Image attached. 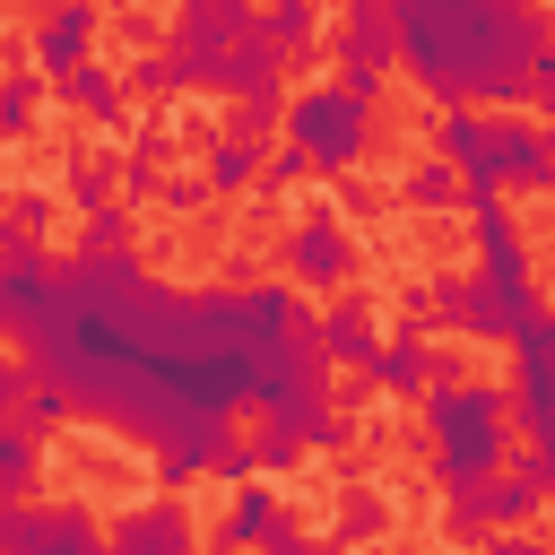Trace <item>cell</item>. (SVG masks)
Here are the masks:
<instances>
[{"label":"cell","mask_w":555,"mask_h":555,"mask_svg":"<svg viewBox=\"0 0 555 555\" xmlns=\"http://www.w3.org/2000/svg\"><path fill=\"white\" fill-rule=\"evenodd\" d=\"M399 69L434 95V113H512L529 104V69L555 52V17L520 0H390Z\"/></svg>","instance_id":"6da1fadb"},{"label":"cell","mask_w":555,"mask_h":555,"mask_svg":"<svg viewBox=\"0 0 555 555\" xmlns=\"http://www.w3.org/2000/svg\"><path fill=\"white\" fill-rule=\"evenodd\" d=\"M434 156L460 182L486 191H555V121H520V113H434Z\"/></svg>","instance_id":"7a4b0ae2"},{"label":"cell","mask_w":555,"mask_h":555,"mask_svg":"<svg viewBox=\"0 0 555 555\" xmlns=\"http://www.w3.org/2000/svg\"><path fill=\"white\" fill-rule=\"evenodd\" d=\"M425 442H434V486L442 494H477L494 486L503 451H512V390L503 382H460V390H425Z\"/></svg>","instance_id":"3957f363"},{"label":"cell","mask_w":555,"mask_h":555,"mask_svg":"<svg viewBox=\"0 0 555 555\" xmlns=\"http://www.w3.org/2000/svg\"><path fill=\"white\" fill-rule=\"evenodd\" d=\"M173 69H182V87H208V95H260V87H278V61L260 52V17L243 9V0H191L182 17H173Z\"/></svg>","instance_id":"277c9868"},{"label":"cell","mask_w":555,"mask_h":555,"mask_svg":"<svg viewBox=\"0 0 555 555\" xmlns=\"http://www.w3.org/2000/svg\"><path fill=\"white\" fill-rule=\"evenodd\" d=\"M286 147H295L312 173L347 182V173L364 165V147H373V104H356L338 78H321V87L286 95Z\"/></svg>","instance_id":"5b68a950"},{"label":"cell","mask_w":555,"mask_h":555,"mask_svg":"<svg viewBox=\"0 0 555 555\" xmlns=\"http://www.w3.org/2000/svg\"><path fill=\"white\" fill-rule=\"evenodd\" d=\"M330 61H338V87L356 104L382 95V78L399 69V26H390V0H347V17L330 26Z\"/></svg>","instance_id":"8992f818"},{"label":"cell","mask_w":555,"mask_h":555,"mask_svg":"<svg viewBox=\"0 0 555 555\" xmlns=\"http://www.w3.org/2000/svg\"><path fill=\"white\" fill-rule=\"evenodd\" d=\"M278 260H286L295 286H312V295H347V278H356V234H347V217H338L330 199H312V208L278 234Z\"/></svg>","instance_id":"52a82bcc"},{"label":"cell","mask_w":555,"mask_h":555,"mask_svg":"<svg viewBox=\"0 0 555 555\" xmlns=\"http://www.w3.org/2000/svg\"><path fill=\"white\" fill-rule=\"evenodd\" d=\"M538 321H546V295H538V278H529V269H468V312H460V338L520 347Z\"/></svg>","instance_id":"ba28073f"},{"label":"cell","mask_w":555,"mask_h":555,"mask_svg":"<svg viewBox=\"0 0 555 555\" xmlns=\"http://www.w3.org/2000/svg\"><path fill=\"white\" fill-rule=\"evenodd\" d=\"M95 35H104V9H87V0L43 9V17H35V78H43V87H69V78L95 61Z\"/></svg>","instance_id":"9c48e42d"},{"label":"cell","mask_w":555,"mask_h":555,"mask_svg":"<svg viewBox=\"0 0 555 555\" xmlns=\"http://www.w3.org/2000/svg\"><path fill=\"white\" fill-rule=\"evenodd\" d=\"M512 416L529 425V442H555V312L512 347Z\"/></svg>","instance_id":"30bf717a"},{"label":"cell","mask_w":555,"mask_h":555,"mask_svg":"<svg viewBox=\"0 0 555 555\" xmlns=\"http://www.w3.org/2000/svg\"><path fill=\"white\" fill-rule=\"evenodd\" d=\"M113 555H199V538H191V512H182V494H156V503H130L121 520H113V538H104Z\"/></svg>","instance_id":"8fae6325"},{"label":"cell","mask_w":555,"mask_h":555,"mask_svg":"<svg viewBox=\"0 0 555 555\" xmlns=\"http://www.w3.org/2000/svg\"><path fill=\"white\" fill-rule=\"evenodd\" d=\"M286 529H295V512L278 503V486H234V503H225V520H217L208 546H225V555H269Z\"/></svg>","instance_id":"7c38bea8"},{"label":"cell","mask_w":555,"mask_h":555,"mask_svg":"<svg viewBox=\"0 0 555 555\" xmlns=\"http://www.w3.org/2000/svg\"><path fill=\"white\" fill-rule=\"evenodd\" d=\"M17 555H113L104 538H95V512L87 503H26V520H17Z\"/></svg>","instance_id":"4fadbf2b"},{"label":"cell","mask_w":555,"mask_h":555,"mask_svg":"<svg viewBox=\"0 0 555 555\" xmlns=\"http://www.w3.org/2000/svg\"><path fill=\"white\" fill-rule=\"evenodd\" d=\"M321 356L347 364L356 382H373V364H382V330H373V304H364V295H347V304L321 312Z\"/></svg>","instance_id":"5bb4252c"},{"label":"cell","mask_w":555,"mask_h":555,"mask_svg":"<svg viewBox=\"0 0 555 555\" xmlns=\"http://www.w3.org/2000/svg\"><path fill=\"white\" fill-rule=\"evenodd\" d=\"M312 35H321L312 0H278V9H260V52H269L278 69H304V61H312Z\"/></svg>","instance_id":"9a60e30c"},{"label":"cell","mask_w":555,"mask_h":555,"mask_svg":"<svg viewBox=\"0 0 555 555\" xmlns=\"http://www.w3.org/2000/svg\"><path fill=\"white\" fill-rule=\"evenodd\" d=\"M199 173H208V191H217V199H234V191H260V173H269V147H251V139H225V130H217Z\"/></svg>","instance_id":"2e32d148"},{"label":"cell","mask_w":555,"mask_h":555,"mask_svg":"<svg viewBox=\"0 0 555 555\" xmlns=\"http://www.w3.org/2000/svg\"><path fill=\"white\" fill-rule=\"evenodd\" d=\"M61 95H69L87 121H104V130H121V113H130V87H121V69H113V61H87Z\"/></svg>","instance_id":"e0dca14e"},{"label":"cell","mask_w":555,"mask_h":555,"mask_svg":"<svg viewBox=\"0 0 555 555\" xmlns=\"http://www.w3.org/2000/svg\"><path fill=\"white\" fill-rule=\"evenodd\" d=\"M460 199H468V182H460L442 156H408V173H399V208L434 217V208H460Z\"/></svg>","instance_id":"ac0fdd59"},{"label":"cell","mask_w":555,"mask_h":555,"mask_svg":"<svg viewBox=\"0 0 555 555\" xmlns=\"http://www.w3.org/2000/svg\"><path fill=\"white\" fill-rule=\"evenodd\" d=\"M35 477H43V442L26 425H0V512H17L35 494Z\"/></svg>","instance_id":"d6986e66"},{"label":"cell","mask_w":555,"mask_h":555,"mask_svg":"<svg viewBox=\"0 0 555 555\" xmlns=\"http://www.w3.org/2000/svg\"><path fill=\"white\" fill-rule=\"evenodd\" d=\"M373 390H390V399H416V390H425V338H416V330H399V338H382V364H373Z\"/></svg>","instance_id":"ffe728a7"},{"label":"cell","mask_w":555,"mask_h":555,"mask_svg":"<svg viewBox=\"0 0 555 555\" xmlns=\"http://www.w3.org/2000/svg\"><path fill=\"white\" fill-rule=\"evenodd\" d=\"M61 225V199L43 191V182H17V191H0V234H26V243H43Z\"/></svg>","instance_id":"44dd1931"},{"label":"cell","mask_w":555,"mask_h":555,"mask_svg":"<svg viewBox=\"0 0 555 555\" xmlns=\"http://www.w3.org/2000/svg\"><path fill=\"white\" fill-rule=\"evenodd\" d=\"M35 113H43V78L35 69H0V147L35 139Z\"/></svg>","instance_id":"7402d4cb"},{"label":"cell","mask_w":555,"mask_h":555,"mask_svg":"<svg viewBox=\"0 0 555 555\" xmlns=\"http://www.w3.org/2000/svg\"><path fill=\"white\" fill-rule=\"evenodd\" d=\"M477 503H486V529H529V520H538V503H546V494H538V486H529V477H512V468H503V477H494V486H477Z\"/></svg>","instance_id":"603a6c76"},{"label":"cell","mask_w":555,"mask_h":555,"mask_svg":"<svg viewBox=\"0 0 555 555\" xmlns=\"http://www.w3.org/2000/svg\"><path fill=\"white\" fill-rule=\"evenodd\" d=\"M113 182H121V165H113L104 147H78V156H69V199H78V217H87V208H113Z\"/></svg>","instance_id":"cb8c5ba5"},{"label":"cell","mask_w":555,"mask_h":555,"mask_svg":"<svg viewBox=\"0 0 555 555\" xmlns=\"http://www.w3.org/2000/svg\"><path fill=\"white\" fill-rule=\"evenodd\" d=\"M382 529H390V503H382L373 486H356V494L338 503V520H330V538H338V546H373Z\"/></svg>","instance_id":"d4e9b609"},{"label":"cell","mask_w":555,"mask_h":555,"mask_svg":"<svg viewBox=\"0 0 555 555\" xmlns=\"http://www.w3.org/2000/svg\"><path fill=\"white\" fill-rule=\"evenodd\" d=\"M130 251V208L113 199V208H87V225H78V260H121Z\"/></svg>","instance_id":"484cf974"},{"label":"cell","mask_w":555,"mask_h":555,"mask_svg":"<svg viewBox=\"0 0 555 555\" xmlns=\"http://www.w3.org/2000/svg\"><path fill=\"white\" fill-rule=\"evenodd\" d=\"M286 121V104H278V87H260V95H243L234 104V121H225V139H251V147H269V130Z\"/></svg>","instance_id":"4316f807"},{"label":"cell","mask_w":555,"mask_h":555,"mask_svg":"<svg viewBox=\"0 0 555 555\" xmlns=\"http://www.w3.org/2000/svg\"><path fill=\"white\" fill-rule=\"evenodd\" d=\"M243 451H251V468H260V477H278V468H295V460H304V442H295V434H278L269 416H251Z\"/></svg>","instance_id":"83f0119b"},{"label":"cell","mask_w":555,"mask_h":555,"mask_svg":"<svg viewBox=\"0 0 555 555\" xmlns=\"http://www.w3.org/2000/svg\"><path fill=\"white\" fill-rule=\"evenodd\" d=\"M121 87H139V95H173L182 69H173V52H130V61H121Z\"/></svg>","instance_id":"f1b7e54d"},{"label":"cell","mask_w":555,"mask_h":555,"mask_svg":"<svg viewBox=\"0 0 555 555\" xmlns=\"http://www.w3.org/2000/svg\"><path fill=\"white\" fill-rule=\"evenodd\" d=\"M173 147H182V130H173V113H147V121H139V147H130L121 165H139V173H156V165H165Z\"/></svg>","instance_id":"f546056e"},{"label":"cell","mask_w":555,"mask_h":555,"mask_svg":"<svg viewBox=\"0 0 555 555\" xmlns=\"http://www.w3.org/2000/svg\"><path fill=\"white\" fill-rule=\"evenodd\" d=\"M442 538H451L460 555H468V546H486V538H494V529H486V503H477V494H451V512H442Z\"/></svg>","instance_id":"4dcf8cb0"},{"label":"cell","mask_w":555,"mask_h":555,"mask_svg":"<svg viewBox=\"0 0 555 555\" xmlns=\"http://www.w3.org/2000/svg\"><path fill=\"white\" fill-rule=\"evenodd\" d=\"M61 416H69V390H61V382H35V399H26V416H17V425L43 442V434H61Z\"/></svg>","instance_id":"1f68e13d"},{"label":"cell","mask_w":555,"mask_h":555,"mask_svg":"<svg viewBox=\"0 0 555 555\" xmlns=\"http://www.w3.org/2000/svg\"><path fill=\"white\" fill-rule=\"evenodd\" d=\"M217 191H208V173H165L156 182V208H173V217H191V208H208Z\"/></svg>","instance_id":"d6a6232c"},{"label":"cell","mask_w":555,"mask_h":555,"mask_svg":"<svg viewBox=\"0 0 555 555\" xmlns=\"http://www.w3.org/2000/svg\"><path fill=\"white\" fill-rule=\"evenodd\" d=\"M512 477H529V486H538V494L555 503V442H529V451L512 460Z\"/></svg>","instance_id":"836d02e7"},{"label":"cell","mask_w":555,"mask_h":555,"mask_svg":"<svg viewBox=\"0 0 555 555\" xmlns=\"http://www.w3.org/2000/svg\"><path fill=\"white\" fill-rule=\"evenodd\" d=\"M330 208H338V217H373V182H364V173L330 182Z\"/></svg>","instance_id":"e575fe53"},{"label":"cell","mask_w":555,"mask_h":555,"mask_svg":"<svg viewBox=\"0 0 555 555\" xmlns=\"http://www.w3.org/2000/svg\"><path fill=\"white\" fill-rule=\"evenodd\" d=\"M486 555H555V546H546V538H529V529H494V538H486Z\"/></svg>","instance_id":"d590c367"},{"label":"cell","mask_w":555,"mask_h":555,"mask_svg":"<svg viewBox=\"0 0 555 555\" xmlns=\"http://www.w3.org/2000/svg\"><path fill=\"white\" fill-rule=\"evenodd\" d=\"M529 104H538V113H546V121H555V52H546V61H538V69H529Z\"/></svg>","instance_id":"8d00e7d4"},{"label":"cell","mask_w":555,"mask_h":555,"mask_svg":"<svg viewBox=\"0 0 555 555\" xmlns=\"http://www.w3.org/2000/svg\"><path fill=\"white\" fill-rule=\"evenodd\" d=\"M269 555H347V546H338V538H304V529H286Z\"/></svg>","instance_id":"74e56055"},{"label":"cell","mask_w":555,"mask_h":555,"mask_svg":"<svg viewBox=\"0 0 555 555\" xmlns=\"http://www.w3.org/2000/svg\"><path fill=\"white\" fill-rule=\"evenodd\" d=\"M17 520H26V503H17V512H0V555H17Z\"/></svg>","instance_id":"f35d334b"},{"label":"cell","mask_w":555,"mask_h":555,"mask_svg":"<svg viewBox=\"0 0 555 555\" xmlns=\"http://www.w3.org/2000/svg\"><path fill=\"white\" fill-rule=\"evenodd\" d=\"M0 52H17V35H9V26H0Z\"/></svg>","instance_id":"ab89813d"}]
</instances>
